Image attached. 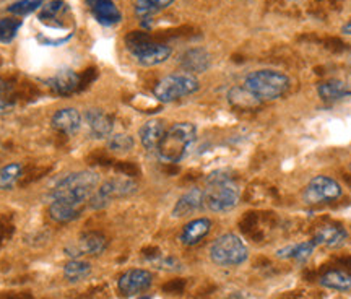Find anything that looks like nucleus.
<instances>
[{"mask_svg": "<svg viewBox=\"0 0 351 299\" xmlns=\"http://www.w3.org/2000/svg\"><path fill=\"white\" fill-rule=\"evenodd\" d=\"M99 186V176L93 171H77L56 184L49 193L51 200H69L88 204Z\"/></svg>", "mask_w": 351, "mask_h": 299, "instance_id": "nucleus-1", "label": "nucleus"}, {"mask_svg": "<svg viewBox=\"0 0 351 299\" xmlns=\"http://www.w3.org/2000/svg\"><path fill=\"white\" fill-rule=\"evenodd\" d=\"M108 248V241L101 232H85L80 236L75 246V257L78 256H99Z\"/></svg>", "mask_w": 351, "mask_h": 299, "instance_id": "nucleus-18", "label": "nucleus"}, {"mask_svg": "<svg viewBox=\"0 0 351 299\" xmlns=\"http://www.w3.org/2000/svg\"><path fill=\"white\" fill-rule=\"evenodd\" d=\"M51 124L57 132L65 135H75L83 124V116L77 108H62L54 112Z\"/></svg>", "mask_w": 351, "mask_h": 299, "instance_id": "nucleus-12", "label": "nucleus"}, {"mask_svg": "<svg viewBox=\"0 0 351 299\" xmlns=\"http://www.w3.org/2000/svg\"><path fill=\"white\" fill-rule=\"evenodd\" d=\"M346 237H348V232L341 224L327 223L315 230L314 243L327 246V248H339L345 243Z\"/></svg>", "mask_w": 351, "mask_h": 299, "instance_id": "nucleus-16", "label": "nucleus"}, {"mask_svg": "<svg viewBox=\"0 0 351 299\" xmlns=\"http://www.w3.org/2000/svg\"><path fill=\"white\" fill-rule=\"evenodd\" d=\"M228 98H230L232 106L239 109H252V108H257L258 104L262 103L261 99H257L256 96H254L251 91L245 90L244 86L232 88L230 95H228Z\"/></svg>", "mask_w": 351, "mask_h": 299, "instance_id": "nucleus-27", "label": "nucleus"}, {"mask_svg": "<svg viewBox=\"0 0 351 299\" xmlns=\"http://www.w3.org/2000/svg\"><path fill=\"white\" fill-rule=\"evenodd\" d=\"M153 283V274L145 268H132L127 270L117 281V288L124 296H134V294L147 291Z\"/></svg>", "mask_w": 351, "mask_h": 299, "instance_id": "nucleus-10", "label": "nucleus"}, {"mask_svg": "<svg viewBox=\"0 0 351 299\" xmlns=\"http://www.w3.org/2000/svg\"><path fill=\"white\" fill-rule=\"evenodd\" d=\"M85 204L69 200H51L49 217L57 223H69L80 217Z\"/></svg>", "mask_w": 351, "mask_h": 299, "instance_id": "nucleus-17", "label": "nucleus"}, {"mask_svg": "<svg viewBox=\"0 0 351 299\" xmlns=\"http://www.w3.org/2000/svg\"><path fill=\"white\" fill-rule=\"evenodd\" d=\"M23 21L15 19H2L0 20V43H10L15 39L16 33L20 32Z\"/></svg>", "mask_w": 351, "mask_h": 299, "instance_id": "nucleus-32", "label": "nucleus"}, {"mask_svg": "<svg viewBox=\"0 0 351 299\" xmlns=\"http://www.w3.org/2000/svg\"><path fill=\"white\" fill-rule=\"evenodd\" d=\"M158 265H160V268H166V270H179V268H181V263H179V261H176L174 257L161 259V261L158 262Z\"/></svg>", "mask_w": 351, "mask_h": 299, "instance_id": "nucleus-34", "label": "nucleus"}, {"mask_svg": "<svg viewBox=\"0 0 351 299\" xmlns=\"http://www.w3.org/2000/svg\"><path fill=\"white\" fill-rule=\"evenodd\" d=\"M137 182L132 181L130 178H114L109 181L103 182L98 186L93 195L88 200V205L93 210H101L104 206H108L112 200L124 199L132 193L137 192Z\"/></svg>", "mask_w": 351, "mask_h": 299, "instance_id": "nucleus-8", "label": "nucleus"}, {"mask_svg": "<svg viewBox=\"0 0 351 299\" xmlns=\"http://www.w3.org/2000/svg\"><path fill=\"white\" fill-rule=\"evenodd\" d=\"M199 88L200 82L195 75L187 72L173 73L156 83L153 88V96L160 103H174L189 95H194L195 91H199Z\"/></svg>", "mask_w": 351, "mask_h": 299, "instance_id": "nucleus-6", "label": "nucleus"}, {"mask_svg": "<svg viewBox=\"0 0 351 299\" xmlns=\"http://www.w3.org/2000/svg\"><path fill=\"white\" fill-rule=\"evenodd\" d=\"M23 174V166L20 163H8L0 169V191H10L19 182Z\"/></svg>", "mask_w": 351, "mask_h": 299, "instance_id": "nucleus-29", "label": "nucleus"}, {"mask_svg": "<svg viewBox=\"0 0 351 299\" xmlns=\"http://www.w3.org/2000/svg\"><path fill=\"white\" fill-rule=\"evenodd\" d=\"M47 83H49V88L56 95L69 96L80 85V75L73 72V70H60Z\"/></svg>", "mask_w": 351, "mask_h": 299, "instance_id": "nucleus-21", "label": "nucleus"}, {"mask_svg": "<svg viewBox=\"0 0 351 299\" xmlns=\"http://www.w3.org/2000/svg\"><path fill=\"white\" fill-rule=\"evenodd\" d=\"M210 230H212V222L208 218H195L182 228L179 241L184 246H195L208 235Z\"/></svg>", "mask_w": 351, "mask_h": 299, "instance_id": "nucleus-19", "label": "nucleus"}, {"mask_svg": "<svg viewBox=\"0 0 351 299\" xmlns=\"http://www.w3.org/2000/svg\"><path fill=\"white\" fill-rule=\"evenodd\" d=\"M319 96L327 103H332V101H339L341 98H346L351 91L348 85L345 82L339 80V78H332V80H327L320 83L319 88Z\"/></svg>", "mask_w": 351, "mask_h": 299, "instance_id": "nucleus-23", "label": "nucleus"}, {"mask_svg": "<svg viewBox=\"0 0 351 299\" xmlns=\"http://www.w3.org/2000/svg\"><path fill=\"white\" fill-rule=\"evenodd\" d=\"M249 250L239 236L226 232L217 237L210 248V259L219 267H236L245 262Z\"/></svg>", "mask_w": 351, "mask_h": 299, "instance_id": "nucleus-7", "label": "nucleus"}, {"mask_svg": "<svg viewBox=\"0 0 351 299\" xmlns=\"http://www.w3.org/2000/svg\"><path fill=\"white\" fill-rule=\"evenodd\" d=\"M205 205L212 212L225 213L234 208L239 204L241 189L231 176L223 171L213 173L207 179V189H205Z\"/></svg>", "mask_w": 351, "mask_h": 299, "instance_id": "nucleus-2", "label": "nucleus"}, {"mask_svg": "<svg viewBox=\"0 0 351 299\" xmlns=\"http://www.w3.org/2000/svg\"><path fill=\"white\" fill-rule=\"evenodd\" d=\"M15 104V93L13 86L3 78H0V112L10 111Z\"/></svg>", "mask_w": 351, "mask_h": 299, "instance_id": "nucleus-33", "label": "nucleus"}, {"mask_svg": "<svg viewBox=\"0 0 351 299\" xmlns=\"http://www.w3.org/2000/svg\"><path fill=\"white\" fill-rule=\"evenodd\" d=\"M134 145V139L129 134H114L108 139V147L114 153H129Z\"/></svg>", "mask_w": 351, "mask_h": 299, "instance_id": "nucleus-31", "label": "nucleus"}, {"mask_svg": "<svg viewBox=\"0 0 351 299\" xmlns=\"http://www.w3.org/2000/svg\"><path fill=\"white\" fill-rule=\"evenodd\" d=\"M127 49L143 67H155L166 62L173 51L163 43H155L147 32H132L125 38Z\"/></svg>", "mask_w": 351, "mask_h": 299, "instance_id": "nucleus-5", "label": "nucleus"}, {"mask_svg": "<svg viewBox=\"0 0 351 299\" xmlns=\"http://www.w3.org/2000/svg\"><path fill=\"white\" fill-rule=\"evenodd\" d=\"M174 3V0H135V15L142 20H148L156 13L166 10Z\"/></svg>", "mask_w": 351, "mask_h": 299, "instance_id": "nucleus-24", "label": "nucleus"}, {"mask_svg": "<svg viewBox=\"0 0 351 299\" xmlns=\"http://www.w3.org/2000/svg\"><path fill=\"white\" fill-rule=\"evenodd\" d=\"M244 88L263 103V101L276 99L287 93L289 90V78L278 70H256L245 77Z\"/></svg>", "mask_w": 351, "mask_h": 299, "instance_id": "nucleus-4", "label": "nucleus"}, {"mask_svg": "<svg viewBox=\"0 0 351 299\" xmlns=\"http://www.w3.org/2000/svg\"><path fill=\"white\" fill-rule=\"evenodd\" d=\"M197 137V127L191 122H178L166 130L156 155L163 163H179Z\"/></svg>", "mask_w": 351, "mask_h": 299, "instance_id": "nucleus-3", "label": "nucleus"}, {"mask_svg": "<svg viewBox=\"0 0 351 299\" xmlns=\"http://www.w3.org/2000/svg\"><path fill=\"white\" fill-rule=\"evenodd\" d=\"M85 122L90 135L96 140L109 139L114 130V119L103 109H88L85 112Z\"/></svg>", "mask_w": 351, "mask_h": 299, "instance_id": "nucleus-11", "label": "nucleus"}, {"mask_svg": "<svg viewBox=\"0 0 351 299\" xmlns=\"http://www.w3.org/2000/svg\"><path fill=\"white\" fill-rule=\"evenodd\" d=\"M184 287H186V283H184L182 280H173V281H169L168 285H165V291L166 293H173V294H178V293H181L182 289H184Z\"/></svg>", "mask_w": 351, "mask_h": 299, "instance_id": "nucleus-35", "label": "nucleus"}, {"mask_svg": "<svg viewBox=\"0 0 351 299\" xmlns=\"http://www.w3.org/2000/svg\"><path fill=\"white\" fill-rule=\"evenodd\" d=\"M44 0H16V2L10 3V7L7 8L8 13L16 16H26L29 13L39 10L43 7Z\"/></svg>", "mask_w": 351, "mask_h": 299, "instance_id": "nucleus-30", "label": "nucleus"}, {"mask_svg": "<svg viewBox=\"0 0 351 299\" xmlns=\"http://www.w3.org/2000/svg\"><path fill=\"white\" fill-rule=\"evenodd\" d=\"M341 197V186L335 179L328 176H315L307 184L302 192V199L307 205H320L328 204Z\"/></svg>", "mask_w": 351, "mask_h": 299, "instance_id": "nucleus-9", "label": "nucleus"}, {"mask_svg": "<svg viewBox=\"0 0 351 299\" xmlns=\"http://www.w3.org/2000/svg\"><path fill=\"white\" fill-rule=\"evenodd\" d=\"M315 246L317 244L314 243V239L306 241V243H301V244H291V246H288V248L280 249L278 252H276V257L295 259V261H298V262H306L307 259L313 256Z\"/></svg>", "mask_w": 351, "mask_h": 299, "instance_id": "nucleus-25", "label": "nucleus"}, {"mask_svg": "<svg viewBox=\"0 0 351 299\" xmlns=\"http://www.w3.org/2000/svg\"><path fill=\"white\" fill-rule=\"evenodd\" d=\"M166 130L168 129H166L165 121H161V119H152V121L145 122L138 130V137H140V142L143 145V148L147 150V152L156 153L161 140L165 137Z\"/></svg>", "mask_w": 351, "mask_h": 299, "instance_id": "nucleus-15", "label": "nucleus"}, {"mask_svg": "<svg viewBox=\"0 0 351 299\" xmlns=\"http://www.w3.org/2000/svg\"><path fill=\"white\" fill-rule=\"evenodd\" d=\"M205 206V192L199 187L191 189L184 195L179 197V200L176 202L173 208V217L182 218L189 217V215H194L200 212Z\"/></svg>", "mask_w": 351, "mask_h": 299, "instance_id": "nucleus-14", "label": "nucleus"}, {"mask_svg": "<svg viewBox=\"0 0 351 299\" xmlns=\"http://www.w3.org/2000/svg\"><path fill=\"white\" fill-rule=\"evenodd\" d=\"M95 20L103 26H114L121 23L122 13L114 0H85Z\"/></svg>", "mask_w": 351, "mask_h": 299, "instance_id": "nucleus-13", "label": "nucleus"}, {"mask_svg": "<svg viewBox=\"0 0 351 299\" xmlns=\"http://www.w3.org/2000/svg\"><path fill=\"white\" fill-rule=\"evenodd\" d=\"M322 287L335 289V291H350L351 289V270L345 268H328L319 276Z\"/></svg>", "mask_w": 351, "mask_h": 299, "instance_id": "nucleus-20", "label": "nucleus"}, {"mask_svg": "<svg viewBox=\"0 0 351 299\" xmlns=\"http://www.w3.org/2000/svg\"><path fill=\"white\" fill-rule=\"evenodd\" d=\"M140 299H150V298H140Z\"/></svg>", "mask_w": 351, "mask_h": 299, "instance_id": "nucleus-38", "label": "nucleus"}, {"mask_svg": "<svg viewBox=\"0 0 351 299\" xmlns=\"http://www.w3.org/2000/svg\"><path fill=\"white\" fill-rule=\"evenodd\" d=\"M67 10V3H65L64 0H52V2L47 3L46 7H43L41 13H39V20H41L43 23L54 26V28H60L62 25L57 20H59L60 16H64V13Z\"/></svg>", "mask_w": 351, "mask_h": 299, "instance_id": "nucleus-26", "label": "nucleus"}, {"mask_svg": "<svg viewBox=\"0 0 351 299\" xmlns=\"http://www.w3.org/2000/svg\"><path fill=\"white\" fill-rule=\"evenodd\" d=\"M181 65L187 73H202L210 67V54L202 47H195V49L184 52Z\"/></svg>", "mask_w": 351, "mask_h": 299, "instance_id": "nucleus-22", "label": "nucleus"}, {"mask_svg": "<svg viewBox=\"0 0 351 299\" xmlns=\"http://www.w3.org/2000/svg\"><path fill=\"white\" fill-rule=\"evenodd\" d=\"M341 33H343L345 36H351V21L341 26Z\"/></svg>", "mask_w": 351, "mask_h": 299, "instance_id": "nucleus-36", "label": "nucleus"}, {"mask_svg": "<svg viewBox=\"0 0 351 299\" xmlns=\"http://www.w3.org/2000/svg\"><path fill=\"white\" fill-rule=\"evenodd\" d=\"M230 299H243V298H241V294H232Z\"/></svg>", "mask_w": 351, "mask_h": 299, "instance_id": "nucleus-37", "label": "nucleus"}, {"mask_svg": "<svg viewBox=\"0 0 351 299\" xmlns=\"http://www.w3.org/2000/svg\"><path fill=\"white\" fill-rule=\"evenodd\" d=\"M91 274V265L85 261H78V259H73L65 263L64 267V276L67 278L70 283H75V281H82L90 276Z\"/></svg>", "mask_w": 351, "mask_h": 299, "instance_id": "nucleus-28", "label": "nucleus"}, {"mask_svg": "<svg viewBox=\"0 0 351 299\" xmlns=\"http://www.w3.org/2000/svg\"><path fill=\"white\" fill-rule=\"evenodd\" d=\"M350 65H351V60H350Z\"/></svg>", "mask_w": 351, "mask_h": 299, "instance_id": "nucleus-39", "label": "nucleus"}]
</instances>
